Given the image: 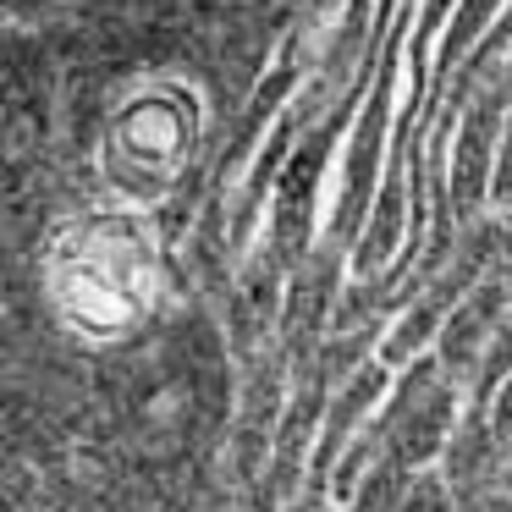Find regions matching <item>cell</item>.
<instances>
[{
  "instance_id": "6da1fadb",
  "label": "cell",
  "mask_w": 512,
  "mask_h": 512,
  "mask_svg": "<svg viewBox=\"0 0 512 512\" xmlns=\"http://www.w3.org/2000/svg\"><path fill=\"white\" fill-rule=\"evenodd\" d=\"M496 199H512V116H507V138L496 155Z\"/></svg>"
}]
</instances>
